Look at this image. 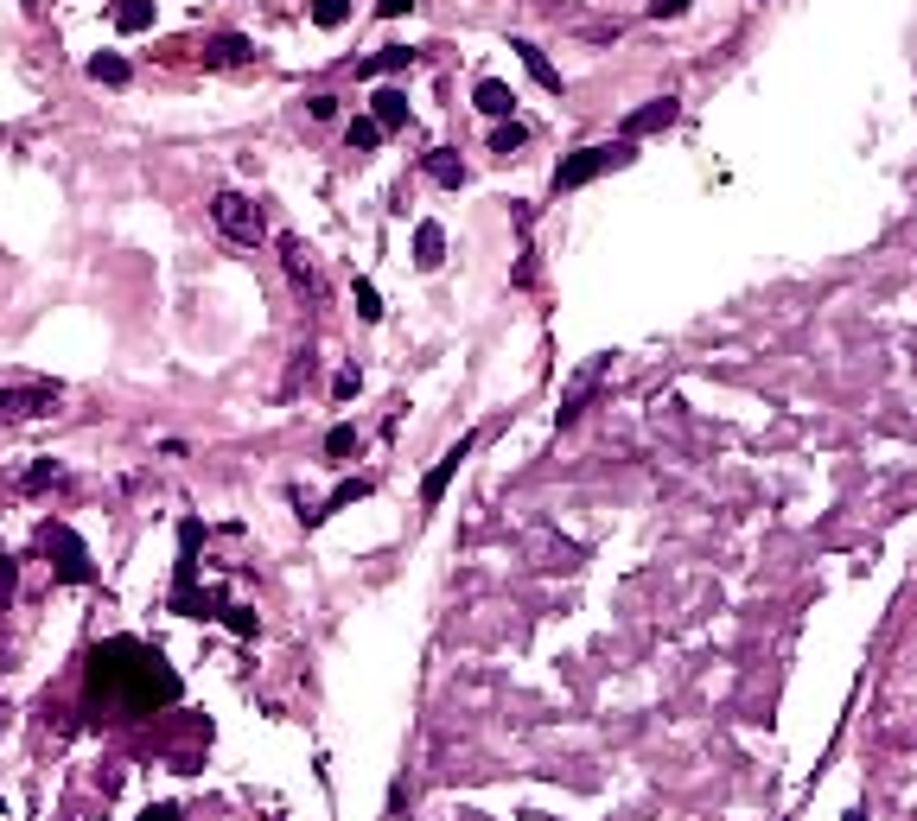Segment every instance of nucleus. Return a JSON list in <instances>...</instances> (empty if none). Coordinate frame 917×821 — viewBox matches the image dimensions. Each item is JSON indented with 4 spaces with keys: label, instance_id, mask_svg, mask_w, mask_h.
Here are the masks:
<instances>
[{
    "label": "nucleus",
    "instance_id": "7ed1b4c3",
    "mask_svg": "<svg viewBox=\"0 0 917 821\" xmlns=\"http://www.w3.org/2000/svg\"><path fill=\"white\" fill-rule=\"evenodd\" d=\"M58 408H64V382H13V389H0V427L39 421V414H58Z\"/></svg>",
    "mask_w": 917,
    "mask_h": 821
},
{
    "label": "nucleus",
    "instance_id": "ddd939ff",
    "mask_svg": "<svg viewBox=\"0 0 917 821\" xmlns=\"http://www.w3.org/2000/svg\"><path fill=\"white\" fill-rule=\"evenodd\" d=\"M204 58L211 64H242L249 58V39H242V32H217V39H204Z\"/></svg>",
    "mask_w": 917,
    "mask_h": 821
},
{
    "label": "nucleus",
    "instance_id": "6e6552de",
    "mask_svg": "<svg viewBox=\"0 0 917 821\" xmlns=\"http://www.w3.org/2000/svg\"><path fill=\"white\" fill-rule=\"evenodd\" d=\"M472 109L491 115V121H510V109H516L510 83H504V77H478V83H472Z\"/></svg>",
    "mask_w": 917,
    "mask_h": 821
},
{
    "label": "nucleus",
    "instance_id": "0eeeda50",
    "mask_svg": "<svg viewBox=\"0 0 917 821\" xmlns=\"http://www.w3.org/2000/svg\"><path fill=\"white\" fill-rule=\"evenodd\" d=\"M605 363H612V357H593V363H586V370L574 376V389H567V395H561V414H555V421H561V427H574V421H580V408H586V401H593V389H599V376H605Z\"/></svg>",
    "mask_w": 917,
    "mask_h": 821
},
{
    "label": "nucleus",
    "instance_id": "f3484780",
    "mask_svg": "<svg viewBox=\"0 0 917 821\" xmlns=\"http://www.w3.org/2000/svg\"><path fill=\"white\" fill-rule=\"evenodd\" d=\"M414 58H421V51H408V45H389V51H376V58L363 64V77H383V71H408Z\"/></svg>",
    "mask_w": 917,
    "mask_h": 821
},
{
    "label": "nucleus",
    "instance_id": "423d86ee",
    "mask_svg": "<svg viewBox=\"0 0 917 821\" xmlns=\"http://www.w3.org/2000/svg\"><path fill=\"white\" fill-rule=\"evenodd\" d=\"M676 115H682V102H676V96H656V102H644L637 115H625V141H644V134L676 128Z\"/></svg>",
    "mask_w": 917,
    "mask_h": 821
},
{
    "label": "nucleus",
    "instance_id": "f03ea898",
    "mask_svg": "<svg viewBox=\"0 0 917 821\" xmlns=\"http://www.w3.org/2000/svg\"><path fill=\"white\" fill-rule=\"evenodd\" d=\"M637 160V141H599V147H580V153H567V160L555 166V198L561 191H580V185H593L599 172H618V166H631Z\"/></svg>",
    "mask_w": 917,
    "mask_h": 821
},
{
    "label": "nucleus",
    "instance_id": "a211bd4d",
    "mask_svg": "<svg viewBox=\"0 0 917 821\" xmlns=\"http://www.w3.org/2000/svg\"><path fill=\"white\" fill-rule=\"evenodd\" d=\"M344 141H351V153H370L376 141H383V128H376V115H357L351 128H344Z\"/></svg>",
    "mask_w": 917,
    "mask_h": 821
},
{
    "label": "nucleus",
    "instance_id": "1a4fd4ad",
    "mask_svg": "<svg viewBox=\"0 0 917 821\" xmlns=\"http://www.w3.org/2000/svg\"><path fill=\"white\" fill-rule=\"evenodd\" d=\"M440 261H446V230H440V223H414V268L434 274Z\"/></svg>",
    "mask_w": 917,
    "mask_h": 821
},
{
    "label": "nucleus",
    "instance_id": "cd10ccee",
    "mask_svg": "<svg viewBox=\"0 0 917 821\" xmlns=\"http://www.w3.org/2000/svg\"><path fill=\"white\" fill-rule=\"evenodd\" d=\"M682 13H688V0H656L650 20H682Z\"/></svg>",
    "mask_w": 917,
    "mask_h": 821
},
{
    "label": "nucleus",
    "instance_id": "2eb2a0df",
    "mask_svg": "<svg viewBox=\"0 0 917 821\" xmlns=\"http://www.w3.org/2000/svg\"><path fill=\"white\" fill-rule=\"evenodd\" d=\"M153 13H160L153 0H121V7H115V26H121V32H147Z\"/></svg>",
    "mask_w": 917,
    "mask_h": 821
},
{
    "label": "nucleus",
    "instance_id": "9d476101",
    "mask_svg": "<svg viewBox=\"0 0 917 821\" xmlns=\"http://www.w3.org/2000/svg\"><path fill=\"white\" fill-rule=\"evenodd\" d=\"M370 109H376V128L389 134V128H402V121H408V96L395 90V83H383V90L370 96Z\"/></svg>",
    "mask_w": 917,
    "mask_h": 821
},
{
    "label": "nucleus",
    "instance_id": "c756f323",
    "mask_svg": "<svg viewBox=\"0 0 917 821\" xmlns=\"http://www.w3.org/2000/svg\"><path fill=\"white\" fill-rule=\"evenodd\" d=\"M141 821H172V809H153V815H141Z\"/></svg>",
    "mask_w": 917,
    "mask_h": 821
},
{
    "label": "nucleus",
    "instance_id": "f8f14e48",
    "mask_svg": "<svg viewBox=\"0 0 917 821\" xmlns=\"http://www.w3.org/2000/svg\"><path fill=\"white\" fill-rule=\"evenodd\" d=\"M516 58L529 64V77L542 83V90H555V96H561V71H555V64H548V58H542V51H535L529 39H516Z\"/></svg>",
    "mask_w": 917,
    "mask_h": 821
},
{
    "label": "nucleus",
    "instance_id": "bb28decb",
    "mask_svg": "<svg viewBox=\"0 0 917 821\" xmlns=\"http://www.w3.org/2000/svg\"><path fill=\"white\" fill-rule=\"evenodd\" d=\"M357 382H363L357 370H338V376H332V395H338V401H351V395H357Z\"/></svg>",
    "mask_w": 917,
    "mask_h": 821
},
{
    "label": "nucleus",
    "instance_id": "4be33fe9",
    "mask_svg": "<svg viewBox=\"0 0 917 821\" xmlns=\"http://www.w3.org/2000/svg\"><path fill=\"white\" fill-rule=\"evenodd\" d=\"M351 300H357V319H383V293H376L370 281H357V287H351Z\"/></svg>",
    "mask_w": 917,
    "mask_h": 821
},
{
    "label": "nucleus",
    "instance_id": "39448f33",
    "mask_svg": "<svg viewBox=\"0 0 917 821\" xmlns=\"http://www.w3.org/2000/svg\"><path fill=\"white\" fill-rule=\"evenodd\" d=\"M465 452H472V433H459V446H446V452H440V465L427 471V484H421V510H440V497H446V484H453V471L465 465Z\"/></svg>",
    "mask_w": 917,
    "mask_h": 821
},
{
    "label": "nucleus",
    "instance_id": "c85d7f7f",
    "mask_svg": "<svg viewBox=\"0 0 917 821\" xmlns=\"http://www.w3.org/2000/svg\"><path fill=\"white\" fill-rule=\"evenodd\" d=\"M376 13H383V20H402V13H414V0H376Z\"/></svg>",
    "mask_w": 917,
    "mask_h": 821
},
{
    "label": "nucleus",
    "instance_id": "7c9ffc66",
    "mask_svg": "<svg viewBox=\"0 0 917 821\" xmlns=\"http://www.w3.org/2000/svg\"><path fill=\"white\" fill-rule=\"evenodd\" d=\"M847 821H867V809H847Z\"/></svg>",
    "mask_w": 917,
    "mask_h": 821
},
{
    "label": "nucleus",
    "instance_id": "412c9836",
    "mask_svg": "<svg viewBox=\"0 0 917 821\" xmlns=\"http://www.w3.org/2000/svg\"><path fill=\"white\" fill-rule=\"evenodd\" d=\"M344 20H351V0H313V26L332 32V26H344Z\"/></svg>",
    "mask_w": 917,
    "mask_h": 821
},
{
    "label": "nucleus",
    "instance_id": "dca6fc26",
    "mask_svg": "<svg viewBox=\"0 0 917 821\" xmlns=\"http://www.w3.org/2000/svg\"><path fill=\"white\" fill-rule=\"evenodd\" d=\"M90 77L109 83V90H121V83H128V58H115V51H96V58H90Z\"/></svg>",
    "mask_w": 917,
    "mask_h": 821
},
{
    "label": "nucleus",
    "instance_id": "aec40b11",
    "mask_svg": "<svg viewBox=\"0 0 917 821\" xmlns=\"http://www.w3.org/2000/svg\"><path fill=\"white\" fill-rule=\"evenodd\" d=\"M523 141H529V128H523V121H497V128H491V153H516Z\"/></svg>",
    "mask_w": 917,
    "mask_h": 821
},
{
    "label": "nucleus",
    "instance_id": "20e7f679",
    "mask_svg": "<svg viewBox=\"0 0 917 821\" xmlns=\"http://www.w3.org/2000/svg\"><path fill=\"white\" fill-rule=\"evenodd\" d=\"M211 223L236 242V249H255V242L268 236V223H262V211H255V198H242V191H217V198H211Z\"/></svg>",
    "mask_w": 917,
    "mask_h": 821
},
{
    "label": "nucleus",
    "instance_id": "6ab92c4d",
    "mask_svg": "<svg viewBox=\"0 0 917 821\" xmlns=\"http://www.w3.org/2000/svg\"><path fill=\"white\" fill-rule=\"evenodd\" d=\"M351 452H357V427H351V421H338L332 433H325V459L338 465V459H351Z\"/></svg>",
    "mask_w": 917,
    "mask_h": 821
},
{
    "label": "nucleus",
    "instance_id": "393cba45",
    "mask_svg": "<svg viewBox=\"0 0 917 821\" xmlns=\"http://www.w3.org/2000/svg\"><path fill=\"white\" fill-rule=\"evenodd\" d=\"M223 618H230V631H236V637H255V631H262V618H255L249 605H223Z\"/></svg>",
    "mask_w": 917,
    "mask_h": 821
},
{
    "label": "nucleus",
    "instance_id": "f257e3e1",
    "mask_svg": "<svg viewBox=\"0 0 917 821\" xmlns=\"http://www.w3.org/2000/svg\"><path fill=\"white\" fill-rule=\"evenodd\" d=\"M179 701V675L166 669L160 650L134 637H115V643H96L90 650V675H83V707L90 713H128L141 720L153 707H172Z\"/></svg>",
    "mask_w": 917,
    "mask_h": 821
},
{
    "label": "nucleus",
    "instance_id": "4468645a",
    "mask_svg": "<svg viewBox=\"0 0 917 821\" xmlns=\"http://www.w3.org/2000/svg\"><path fill=\"white\" fill-rule=\"evenodd\" d=\"M357 497H370V478H344V484H338V491H332V497H325V503H319V516H313V522H325V516H338V510H351V503H357Z\"/></svg>",
    "mask_w": 917,
    "mask_h": 821
},
{
    "label": "nucleus",
    "instance_id": "5701e85b",
    "mask_svg": "<svg viewBox=\"0 0 917 821\" xmlns=\"http://www.w3.org/2000/svg\"><path fill=\"white\" fill-rule=\"evenodd\" d=\"M58 478H64V471H58V459H39V465H32L26 478H20V491H45V484H58Z\"/></svg>",
    "mask_w": 917,
    "mask_h": 821
},
{
    "label": "nucleus",
    "instance_id": "a878e982",
    "mask_svg": "<svg viewBox=\"0 0 917 821\" xmlns=\"http://www.w3.org/2000/svg\"><path fill=\"white\" fill-rule=\"evenodd\" d=\"M306 115H313V121H338V96H306Z\"/></svg>",
    "mask_w": 917,
    "mask_h": 821
},
{
    "label": "nucleus",
    "instance_id": "9b49d317",
    "mask_svg": "<svg viewBox=\"0 0 917 821\" xmlns=\"http://www.w3.org/2000/svg\"><path fill=\"white\" fill-rule=\"evenodd\" d=\"M427 179H434V185H465V160L453 147H434V153H427Z\"/></svg>",
    "mask_w": 917,
    "mask_h": 821
},
{
    "label": "nucleus",
    "instance_id": "b1692460",
    "mask_svg": "<svg viewBox=\"0 0 917 821\" xmlns=\"http://www.w3.org/2000/svg\"><path fill=\"white\" fill-rule=\"evenodd\" d=\"M281 261H287V274H293V281H306V274H313V261H306V249H300L293 236H281Z\"/></svg>",
    "mask_w": 917,
    "mask_h": 821
}]
</instances>
